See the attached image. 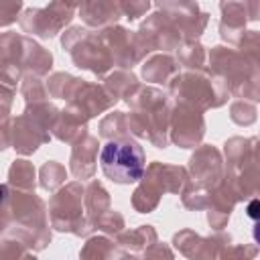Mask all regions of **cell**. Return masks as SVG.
Returning a JSON list of instances; mask_svg holds the SVG:
<instances>
[{
    "instance_id": "6da1fadb",
    "label": "cell",
    "mask_w": 260,
    "mask_h": 260,
    "mask_svg": "<svg viewBox=\"0 0 260 260\" xmlns=\"http://www.w3.org/2000/svg\"><path fill=\"white\" fill-rule=\"evenodd\" d=\"M100 162L104 175L122 185L136 183L144 175V152L132 138H116L104 144Z\"/></svg>"
},
{
    "instance_id": "7a4b0ae2",
    "label": "cell",
    "mask_w": 260,
    "mask_h": 260,
    "mask_svg": "<svg viewBox=\"0 0 260 260\" xmlns=\"http://www.w3.org/2000/svg\"><path fill=\"white\" fill-rule=\"evenodd\" d=\"M248 215H250L252 219H258V217H260V201H258V199H254V201L248 205Z\"/></svg>"
},
{
    "instance_id": "3957f363",
    "label": "cell",
    "mask_w": 260,
    "mask_h": 260,
    "mask_svg": "<svg viewBox=\"0 0 260 260\" xmlns=\"http://www.w3.org/2000/svg\"><path fill=\"white\" fill-rule=\"evenodd\" d=\"M252 236H254V240L260 244V217L256 219V223H254V230H252Z\"/></svg>"
}]
</instances>
